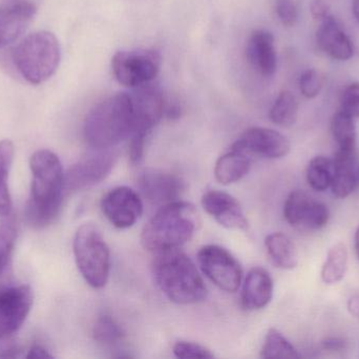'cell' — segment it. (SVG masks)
Masks as SVG:
<instances>
[{
  "label": "cell",
  "mask_w": 359,
  "mask_h": 359,
  "mask_svg": "<svg viewBox=\"0 0 359 359\" xmlns=\"http://www.w3.org/2000/svg\"><path fill=\"white\" fill-rule=\"evenodd\" d=\"M33 305V291L27 285L0 288V339L16 333Z\"/></svg>",
  "instance_id": "obj_11"
},
{
  "label": "cell",
  "mask_w": 359,
  "mask_h": 359,
  "mask_svg": "<svg viewBox=\"0 0 359 359\" xmlns=\"http://www.w3.org/2000/svg\"><path fill=\"white\" fill-rule=\"evenodd\" d=\"M73 250L84 280L92 288H104L111 272V252L98 227L93 223L82 225L74 237Z\"/></svg>",
  "instance_id": "obj_6"
},
{
  "label": "cell",
  "mask_w": 359,
  "mask_h": 359,
  "mask_svg": "<svg viewBox=\"0 0 359 359\" xmlns=\"http://www.w3.org/2000/svg\"><path fill=\"white\" fill-rule=\"evenodd\" d=\"M276 13L285 27H293L299 18V11L293 0H276Z\"/></svg>",
  "instance_id": "obj_36"
},
{
  "label": "cell",
  "mask_w": 359,
  "mask_h": 359,
  "mask_svg": "<svg viewBox=\"0 0 359 359\" xmlns=\"http://www.w3.org/2000/svg\"><path fill=\"white\" fill-rule=\"evenodd\" d=\"M118 154L111 149L95 150L78 160L65 173V193H74L104 181L117 162Z\"/></svg>",
  "instance_id": "obj_9"
},
{
  "label": "cell",
  "mask_w": 359,
  "mask_h": 359,
  "mask_svg": "<svg viewBox=\"0 0 359 359\" xmlns=\"http://www.w3.org/2000/svg\"><path fill=\"white\" fill-rule=\"evenodd\" d=\"M347 341L341 337H328L322 343L323 348L327 351L339 352L347 348Z\"/></svg>",
  "instance_id": "obj_37"
},
{
  "label": "cell",
  "mask_w": 359,
  "mask_h": 359,
  "mask_svg": "<svg viewBox=\"0 0 359 359\" xmlns=\"http://www.w3.org/2000/svg\"><path fill=\"white\" fill-rule=\"evenodd\" d=\"M311 13L312 16L318 21H322L323 19L331 15L328 6L324 4V2L320 1V0H316V1L311 4Z\"/></svg>",
  "instance_id": "obj_38"
},
{
  "label": "cell",
  "mask_w": 359,
  "mask_h": 359,
  "mask_svg": "<svg viewBox=\"0 0 359 359\" xmlns=\"http://www.w3.org/2000/svg\"><path fill=\"white\" fill-rule=\"evenodd\" d=\"M273 297V280L267 270L252 268L245 278L242 291V306L245 310L255 311L269 305Z\"/></svg>",
  "instance_id": "obj_18"
},
{
  "label": "cell",
  "mask_w": 359,
  "mask_h": 359,
  "mask_svg": "<svg viewBox=\"0 0 359 359\" xmlns=\"http://www.w3.org/2000/svg\"><path fill=\"white\" fill-rule=\"evenodd\" d=\"M232 150L249 156H259L268 159H280L288 155L291 143L282 133L267 128H251L245 131L231 145Z\"/></svg>",
  "instance_id": "obj_13"
},
{
  "label": "cell",
  "mask_w": 359,
  "mask_h": 359,
  "mask_svg": "<svg viewBox=\"0 0 359 359\" xmlns=\"http://www.w3.org/2000/svg\"><path fill=\"white\" fill-rule=\"evenodd\" d=\"M334 175H333V195L337 198H347L359 188V156L356 150L339 151L333 158Z\"/></svg>",
  "instance_id": "obj_19"
},
{
  "label": "cell",
  "mask_w": 359,
  "mask_h": 359,
  "mask_svg": "<svg viewBox=\"0 0 359 359\" xmlns=\"http://www.w3.org/2000/svg\"><path fill=\"white\" fill-rule=\"evenodd\" d=\"M270 119L276 126L289 128L297 122L299 116V100L289 92L283 91L270 110Z\"/></svg>",
  "instance_id": "obj_25"
},
{
  "label": "cell",
  "mask_w": 359,
  "mask_h": 359,
  "mask_svg": "<svg viewBox=\"0 0 359 359\" xmlns=\"http://www.w3.org/2000/svg\"><path fill=\"white\" fill-rule=\"evenodd\" d=\"M31 194L25 215L32 227L41 229L58 216L65 196V173L56 154L39 150L31 156Z\"/></svg>",
  "instance_id": "obj_1"
},
{
  "label": "cell",
  "mask_w": 359,
  "mask_h": 359,
  "mask_svg": "<svg viewBox=\"0 0 359 359\" xmlns=\"http://www.w3.org/2000/svg\"><path fill=\"white\" fill-rule=\"evenodd\" d=\"M198 263L203 273L217 288L228 293L236 292L240 288L242 266L226 249L217 244L202 247L198 253Z\"/></svg>",
  "instance_id": "obj_8"
},
{
  "label": "cell",
  "mask_w": 359,
  "mask_h": 359,
  "mask_svg": "<svg viewBox=\"0 0 359 359\" xmlns=\"http://www.w3.org/2000/svg\"><path fill=\"white\" fill-rule=\"evenodd\" d=\"M137 181L141 195L151 204L161 207L180 200L186 189L185 181L181 177L160 169H145Z\"/></svg>",
  "instance_id": "obj_14"
},
{
  "label": "cell",
  "mask_w": 359,
  "mask_h": 359,
  "mask_svg": "<svg viewBox=\"0 0 359 359\" xmlns=\"http://www.w3.org/2000/svg\"><path fill=\"white\" fill-rule=\"evenodd\" d=\"M265 248L270 261L278 269L293 270L299 265L297 247L286 234H269L265 240Z\"/></svg>",
  "instance_id": "obj_22"
},
{
  "label": "cell",
  "mask_w": 359,
  "mask_h": 359,
  "mask_svg": "<svg viewBox=\"0 0 359 359\" xmlns=\"http://www.w3.org/2000/svg\"><path fill=\"white\" fill-rule=\"evenodd\" d=\"M247 56L253 67L265 77H271L278 69L274 37L270 32L257 30L247 44Z\"/></svg>",
  "instance_id": "obj_20"
},
{
  "label": "cell",
  "mask_w": 359,
  "mask_h": 359,
  "mask_svg": "<svg viewBox=\"0 0 359 359\" xmlns=\"http://www.w3.org/2000/svg\"><path fill=\"white\" fill-rule=\"evenodd\" d=\"M202 207L222 227L229 230H246L248 221L240 202L230 194L219 190L207 191Z\"/></svg>",
  "instance_id": "obj_15"
},
{
  "label": "cell",
  "mask_w": 359,
  "mask_h": 359,
  "mask_svg": "<svg viewBox=\"0 0 359 359\" xmlns=\"http://www.w3.org/2000/svg\"><path fill=\"white\" fill-rule=\"evenodd\" d=\"M161 67V56L157 51H119L111 59L114 76L122 86L138 88L151 84Z\"/></svg>",
  "instance_id": "obj_7"
},
{
  "label": "cell",
  "mask_w": 359,
  "mask_h": 359,
  "mask_svg": "<svg viewBox=\"0 0 359 359\" xmlns=\"http://www.w3.org/2000/svg\"><path fill=\"white\" fill-rule=\"evenodd\" d=\"M153 273L162 293L177 305H194L206 299L207 288L200 272L179 249L157 253Z\"/></svg>",
  "instance_id": "obj_3"
},
{
  "label": "cell",
  "mask_w": 359,
  "mask_h": 359,
  "mask_svg": "<svg viewBox=\"0 0 359 359\" xmlns=\"http://www.w3.org/2000/svg\"><path fill=\"white\" fill-rule=\"evenodd\" d=\"M101 210L114 227L128 229L142 216V198L130 188H114L103 196Z\"/></svg>",
  "instance_id": "obj_12"
},
{
  "label": "cell",
  "mask_w": 359,
  "mask_h": 359,
  "mask_svg": "<svg viewBox=\"0 0 359 359\" xmlns=\"http://www.w3.org/2000/svg\"><path fill=\"white\" fill-rule=\"evenodd\" d=\"M25 358L32 359V358H52L54 356L50 354V352L48 351L46 348L42 347V346L35 345L31 348V349L27 351V355Z\"/></svg>",
  "instance_id": "obj_39"
},
{
  "label": "cell",
  "mask_w": 359,
  "mask_h": 359,
  "mask_svg": "<svg viewBox=\"0 0 359 359\" xmlns=\"http://www.w3.org/2000/svg\"><path fill=\"white\" fill-rule=\"evenodd\" d=\"M341 111L356 119L359 118V84L353 82L344 91L341 100Z\"/></svg>",
  "instance_id": "obj_35"
},
{
  "label": "cell",
  "mask_w": 359,
  "mask_h": 359,
  "mask_svg": "<svg viewBox=\"0 0 359 359\" xmlns=\"http://www.w3.org/2000/svg\"><path fill=\"white\" fill-rule=\"evenodd\" d=\"M313 200L309 194L301 190L291 192L284 204V217L287 223L292 227H302Z\"/></svg>",
  "instance_id": "obj_28"
},
{
  "label": "cell",
  "mask_w": 359,
  "mask_h": 359,
  "mask_svg": "<svg viewBox=\"0 0 359 359\" xmlns=\"http://www.w3.org/2000/svg\"><path fill=\"white\" fill-rule=\"evenodd\" d=\"M20 350L17 347H11L8 348V349L2 350L1 353H0V358H21L20 355Z\"/></svg>",
  "instance_id": "obj_42"
},
{
  "label": "cell",
  "mask_w": 359,
  "mask_h": 359,
  "mask_svg": "<svg viewBox=\"0 0 359 359\" xmlns=\"http://www.w3.org/2000/svg\"><path fill=\"white\" fill-rule=\"evenodd\" d=\"M165 113L170 119H178L181 116V107L177 103H174V105H170L168 109H165Z\"/></svg>",
  "instance_id": "obj_41"
},
{
  "label": "cell",
  "mask_w": 359,
  "mask_h": 359,
  "mask_svg": "<svg viewBox=\"0 0 359 359\" xmlns=\"http://www.w3.org/2000/svg\"><path fill=\"white\" fill-rule=\"evenodd\" d=\"M93 335L95 341L100 345L113 346L123 339L124 332L113 318L102 315L95 322Z\"/></svg>",
  "instance_id": "obj_30"
},
{
  "label": "cell",
  "mask_w": 359,
  "mask_h": 359,
  "mask_svg": "<svg viewBox=\"0 0 359 359\" xmlns=\"http://www.w3.org/2000/svg\"><path fill=\"white\" fill-rule=\"evenodd\" d=\"M133 130L130 94L117 93L90 110L84 122V138L94 150L111 149L128 139Z\"/></svg>",
  "instance_id": "obj_4"
},
{
  "label": "cell",
  "mask_w": 359,
  "mask_h": 359,
  "mask_svg": "<svg viewBox=\"0 0 359 359\" xmlns=\"http://www.w3.org/2000/svg\"><path fill=\"white\" fill-rule=\"evenodd\" d=\"M261 358H299L294 346L276 329H270L265 337Z\"/></svg>",
  "instance_id": "obj_29"
},
{
  "label": "cell",
  "mask_w": 359,
  "mask_h": 359,
  "mask_svg": "<svg viewBox=\"0 0 359 359\" xmlns=\"http://www.w3.org/2000/svg\"><path fill=\"white\" fill-rule=\"evenodd\" d=\"M37 8L31 2L17 1L0 8V48L16 41L33 21Z\"/></svg>",
  "instance_id": "obj_16"
},
{
  "label": "cell",
  "mask_w": 359,
  "mask_h": 359,
  "mask_svg": "<svg viewBox=\"0 0 359 359\" xmlns=\"http://www.w3.org/2000/svg\"><path fill=\"white\" fill-rule=\"evenodd\" d=\"M132 98L133 130L130 137L147 139L165 113V103L161 90L155 84H147L135 88Z\"/></svg>",
  "instance_id": "obj_10"
},
{
  "label": "cell",
  "mask_w": 359,
  "mask_h": 359,
  "mask_svg": "<svg viewBox=\"0 0 359 359\" xmlns=\"http://www.w3.org/2000/svg\"><path fill=\"white\" fill-rule=\"evenodd\" d=\"M201 225L200 214L194 204L176 200L164 204L149 219L141 233V244L151 252L180 249L191 240Z\"/></svg>",
  "instance_id": "obj_2"
},
{
  "label": "cell",
  "mask_w": 359,
  "mask_h": 359,
  "mask_svg": "<svg viewBox=\"0 0 359 359\" xmlns=\"http://www.w3.org/2000/svg\"><path fill=\"white\" fill-rule=\"evenodd\" d=\"M17 240V226L14 219L8 218L0 225V276L6 272Z\"/></svg>",
  "instance_id": "obj_31"
},
{
  "label": "cell",
  "mask_w": 359,
  "mask_h": 359,
  "mask_svg": "<svg viewBox=\"0 0 359 359\" xmlns=\"http://www.w3.org/2000/svg\"><path fill=\"white\" fill-rule=\"evenodd\" d=\"M334 175V162L325 156H316L309 162L306 171L308 183L318 192H325L331 188Z\"/></svg>",
  "instance_id": "obj_26"
},
{
  "label": "cell",
  "mask_w": 359,
  "mask_h": 359,
  "mask_svg": "<svg viewBox=\"0 0 359 359\" xmlns=\"http://www.w3.org/2000/svg\"><path fill=\"white\" fill-rule=\"evenodd\" d=\"M251 168V156L230 149L215 162V177L222 185H231L244 178Z\"/></svg>",
  "instance_id": "obj_21"
},
{
  "label": "cell",
  "mask_w": 359,
  "mask_h": 359,
  "mask_svg": "<svg viewBox=\"0 0 359 359\" xmlns=\"http://www.w3.org/2000/svg\"><path fill=\"white\" fill-rule=\"evenodd\" d=\"M61 50L58 39L48 31L27 36L13 52V61L23 78L32 84L50 79L58 69Z\"/></svg>",
  "instance_id": "obj_5"
},
{
  "label": "cell",
  "mask_w": 359,
  "mask_h": 359,
  "mask_svg": "<svg viewBox=\"0 0 359 359\" xmlns=\"http://www.w3.org/2000/svg\"><path fill=\"white\" fill-rule=\"evenodd\" d=\"M352 11H353L354 16L359 21V0H353V2H352Z\"/></svg>",
  "instance_id": "obj_43"
},
{
  "label": "cell",
  "mask_w": 359,
  "mask_h": 359,
  "mask_svg": "<svg viewBox=\"0 0 359 359\" xmlns=\"http://www.w3.org/2000/svg\"><path fill=\"white\" fill-rule=\"evenodd\" d=\"M299 90L306 98H316L323 89V77L316 69H309L304 72L299 77Z\"/></svg>",
  "instance_id": "obj_33"
},
{
  "label": "cell",
  "mask_w": 359,
  "mask_h": 359,
  "mask_svg": "<svg viewBox=\"0 0 359 359\" xmlns=\"http://www.w3.org/2000/svg\"><path fill=\"white\" fill-rule=\"evenodd\" d=\"M174 354L182 359H209L215 358L210 350L194 341H180L174 346Z\"/></svg>",
  "instance_id": "obj_34"
},
{
  "label": "cell",
  "mask_w": 359,
  "mask_h": 359,
  "mask_svg": "<svg viewBox=\"0 0 359 359\" xmlns=\"http://www.w3.org/2000/svg\"><path fill=\"white\" fill-rule=\"evenodd\" d=\"M348 310L351 315L359 318V294L350 297L349 301H348Z\"/></svg>",
  "instance_id": "obj_40"
},
{
  "label": "cell",
  "mask_w": 359,
  "mask_h": 359,
  "mask_svg": "<svg viewBox=\"0 0 359 359\" xmlns=\"http://www.w3.org/2000/svg\"><path fill=\"white\" fill-rule=\"evenodd\" d=\"M331 132L341 151L356 150V126L354 118L339 110L331 120Z\"/></svg>",
  "instance_id": "obj_27"
},
{
  "label": "cell",
  "mask_w": 359,
  "mask_h": 359,
  "mask_svg": "<svg viewBox=\"0 0 359 359\" xmlns=\"http://www.w3.org/2000/svg\"><path fill=\"white\" fill-rule=\"evenodd\" d=\"M330 211L323 202L313 200L309 213L303 223V228L309 230H320L328 225Z\"/></svg>",
  "instance_id": "obj_32"
},
{
  "label": "cell",
  "mask_w": 359,
  "mask_h": 359,
  "mask_svg": "<svg viewBox=\"0 0 359 359\" xmlns=\"http://www.w3.org/2000/svg\"><path fill=\"white\" fill-rule=\"evenodd\" d=\"M316 40L320 50L335 60L346 61L353 57L354 46L337 19L330 15L320 21Z\"/></svg>",
  "instance_id": "obj_17"
},
{
  "label": "cell",
  "mask_w": 359,
  "mask_h": 359,
  "mask_svg": "<svg viewBox=\"0 0 359 359\" xmlns=\"http://www.w3.org/2000/svg\"><path fill=\"white\" fill-rule=\"evenodd\" d=\"M348 261L349 254L345 244L339 242L331 247L320 272L323 282L326 285H335L341 282L347 272Z\"/></svg>",
  "instance_id": "obj_23"
},
{
  "label": "cell",
  "mask_w": 359,
  "mask_h": 359,
  "mask_svg": "<svg viewBox=\"0 0 359 359\" xmlns=\"http://www.w3.org/2000/svg\"><path fill=\"white\" fill-rule=\"evenodd\" d=\"M354 240H355V252L356 255H358V259L359 261V226L358 229H356L355 237H354Z\"/></svg>",
  "instance_id": "obj_44"
},
{
  "label": "cell",
  "mask_w": 359,
  "mask_h": 359,
  "mask_svg": "<svg viewBox=\"0 0 359 359\" xmlns=\"http://www.w3.org/2000/svg\"><path fill=\"white\" fill-rule=\"evenodd\" d=\"M14 159V145L4 139L0 141V216H8L12 211V197L8 189V175Z\"/></svg>",
  "instance_id": "obj_24"
}]
</instances>
